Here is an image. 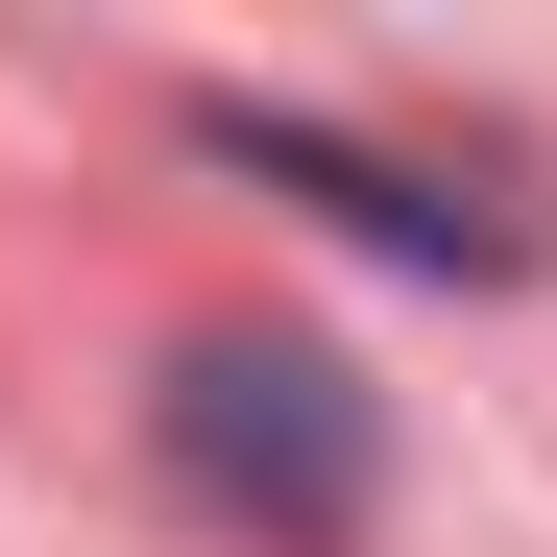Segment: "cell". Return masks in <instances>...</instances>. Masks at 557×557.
<instances>
[{"label": "cell", "mask_w": 557, "mask_h": 557, "mask_svg": "<svg viewBox=\"0 0 557 557\" xmlns=\"http://www.w3.org/2000/svg\"><path fill=\"white\" fill-rule=\"evenodd\" d=\"M195 146H219V170H267V195H315V219H363V243H412V267H533V219H509V195H460V170H388V146H339V122L195 98Z\"/></svg>", "instance_id": "cell-2"}, {"label": "cell", "mask_w": 557, "mask_h": 557, "mask_svg": "<svg viewBox=\"0 0 557 557\" xmlns=\"http://www.w3.org/2000/svg\"><path fill=\"white\" fill-rule=\"evenodd\" d=\"M170 485H195L219 533H267V557H363V509H388L363 363L339 339H267V315L170 339Z\"/></svg>", "instance_id": "cell-1"}]
</instances>
